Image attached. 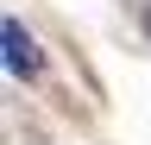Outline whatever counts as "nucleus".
Here are the masks:
<instances>
[{"label": "nucleus", "instance_id": "nucleus-2", "mask_svg": "<svg viewBox=\"0 0 151 145\" xmlns=\"http://www.w3.org/2000/svg\"><path fill=\"white\" fill-rule=\"evenodd\" d=\"M139 25H145V38H151V0H145V6H139Z\"/></svg>", "mask_w": 151, "mask_h": 145}, {"label": "nucleus", "instance_id": "nucleus-1", "mask_svg": "<svg viewBox=\"0 0 151 145\" xmlns=\"http://www.w3.org/2000/svg\"><path fill=\"white\" fill-rule=\"evenodd\" d=\"M0 44H6V69H13L19 82H38V76H44V57H38L32 32L19 25V19H6V25H0Z\"/></svg>", "mask_w": 151, "mask_h": 145}]
</instances>
